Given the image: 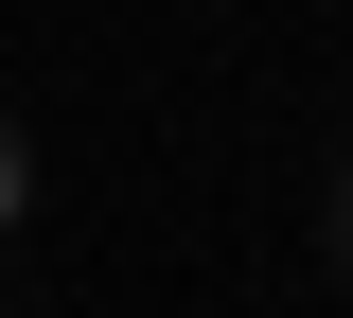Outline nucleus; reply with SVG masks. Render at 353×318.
Instances as JSON below:
<instances>
[{
  "label": "nucleus",
  "mask_w": 353,
  "mask_h": 318,
  "mask_svg": "<svg viewBox=\"0 0 353 318\" xmlns=\"http://www.w3.org/2000/svg\"><path fill=\"white\" fill-rule=\"evenodd\" d=\"M336 266H353V159H336Z\"/></svg>",
  "instance_id": "f03ea898"
},
{
  "label": "nucleus",
  "mask_w": 353,
  "mask_h": 318,
  "mask_svg": "<svg viewBox=\"0 0 353 318\" xmlns=\"http://www.w3.org/2000/svg\"><path fill=\"white\" fill-rule=\"evenodd\" d=\"M18 195H36V141H18V106H0V230H18Z\"/></svg>",
  "instance_id": "f257e3e1"
}]
</instances>
